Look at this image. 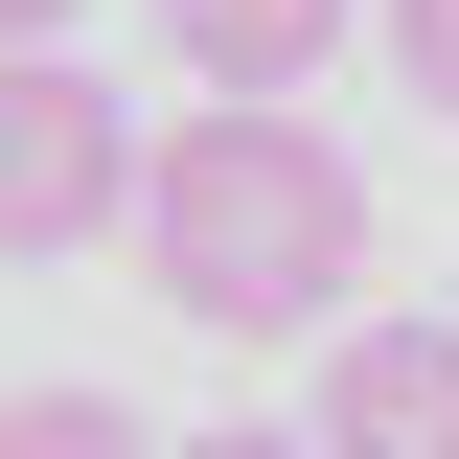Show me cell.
<instances>
[{"mask_svg":"<svg viewBox=\"0 0 459 459\" xmlns=\"http://www.w3.org/2000/svg\"><path fill=\"white\" fill-rule=\"evenodd\" d=\"M0 459H161L115 391H0Z\"/></svg>","mask_w":459,"mask_h":459,"instance_id":"obj_5","label":"cell"},{"mask_svg":"<svg viewBox=\"0 0 459 459\" xmlns=\"http://www.w3.org/2000/svg\"><path fill=\"white\" fill-rule=\"evenodd\" d=\"M161 459H322V437H161Z\"/></svg>","mask_w":459,"mask_h":459,"instance_id":"obj_8","label":"cell"},{"mask_svg":"<svg viewBox=\"0 0 459 459\" xmlns=\"http://www.w3.org/2000/svg\"><path fill=\"white\" fill-rule=\"evenodd\" d=\"M92 230H138V115L69 47H23L0 69V253H92Z\"/></svg>","mask_w":459,"mask_h":459,"instance_id":"obj_2","label":"cell"},{"mask_svg":"<svg viewBox=\"0 0 459 459\" xmlns=\"http://www.w3.org/2000/svg\"><path fill=\"white\" fill-rule=\"evenodd\" d=\"M23 47H69V0H0V69H23Z\"/></svg>","mask_w":459,"mask_h":459,"instance_id":"obj_7","label":"cell"},{"mask_svg":"<svg viewBox=\"0 0 459 459\" xmlns=\"http://www.w3.org/2000/svg\"><path fill=\"white\" fill-rule=\"evenodd\" d=\"M391 69H413V92L459 115V0H391Z\"/></svg>","mask_w":459,"mask_h":459,"instance_id":"obj_6","label":"cell"},{"mask_svg":"<svg viewBox=\"0 0 459 459\" xmlns=\"http://www.w3.org/2000/svg\"><path fill=\"white\" fill-rule=\"evenodd\" d=\"M322 459H459V322H344L322 344Z\"/></svg>","mask_w":459,"mask_h":459,"instance_id":"obj_3","label":"cell"},{"mask_svg":"<svg viewBox=\"0 0 459 459\" xmlns=\"http://www.w3.org/2000/svg\"><path fill=\"white\" fill-rule=\"evenodd\" d=\"M161 47L207 69V92H322V47H344V0H161Z\"/></svg>","mask_w":459,"mask_h":459,"instance_id":"obj_4","label":"cell"},{"mask_svg":"<svg viewBox=\"0 0 459 459\" xmlns=\"http://www.w3.org/2000/svg\"><path fill=\"white\" fill-rule=\"evenodd\" d=\"M138 276L184 299L207 344H299L344 276H368V184L299 92H207L138 138Z\"/></svg>","mask_w":459,"mask_h":459,"instance_id":"obj_1","label":"cell"}]
</instances>
